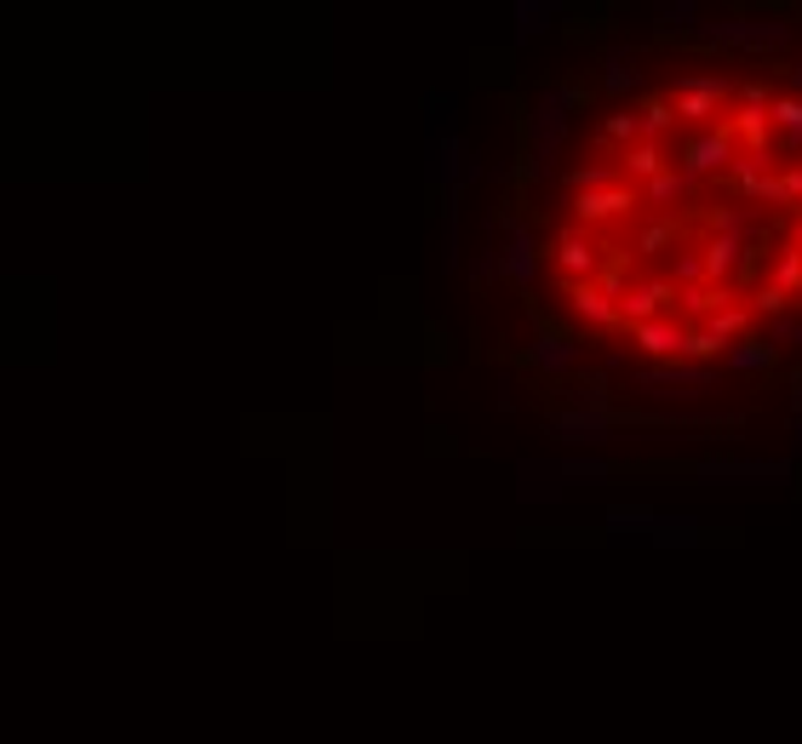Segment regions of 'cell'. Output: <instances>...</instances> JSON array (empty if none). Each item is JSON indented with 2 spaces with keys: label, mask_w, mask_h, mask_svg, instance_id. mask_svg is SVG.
Wrapping results in <instances>:
<instances>
[{
  "label": "cell",
  "mask_w": 802,
  "mask_h": 744,
  "mask_svg": "<svg viewBox=\"0 0 802 744\" xmlns=\"http://www.w3.org/2000/svg\"><path fill=\"white\" fill-rule=\"evenodd\" d=\"M585 98L573 92V86H544V92L533 98V121H528V138H533V178H551V166L562 155V138H567V121H573V109H579Z\"/></svg>",
  "instance_id": "obj_1"
},
{
  "label": "cell",
  "mask_w": 802,
  "mask_h": 744,
  "mask_svg": "<svg viewBox=\"0 0 802 744\" xmlns=\"http://www.w3.org/2000/svg\"><path fill=\"white\" fill-rule=\"evenodd\" d=\"M630 390L653 395V401H694L723 390V366H700V361H665V366H637Z\"/></svg>",
  "instance_id": "obj_2"
},
{
  "label": "cell",
  "mask_w": 802,
  "mask_h": 744,
  "mask_svg": "<svg viewBox=\"0 0 802 744\" xmlns=\"http://www.w3.org/2000/svg\"><path fill=\"white\" fill-rule=\"evenodd\" d=\"M694 35L723 52H780L791 46V23L785 18H705Z\"/></svg>",
  "instance_id": "obj_3"
},
{
  "label": "cell",
  "mask_w": 802,
  "mask_h": 744,
  "mask_svg": "<svg viewBox=\"0 0 802 744\" xmlns=\"http://www.w3.org/2000/svg\"><path fill=\"white\" fill-rule=\"evenodd\" d=\"M739 150H734V132L728 127H705V132H687L682 138V155H676V172L687 184H711L723 178V172H734Z\"/></svg>",
  "instance_id": "obj_4"
},
{
  "label": "cell",
  "mask_w": 802,
  "mask_h": 744,
  "mask_svg": "<svg viewBox=\"0 0 802 744\" xmlns=\"http://www.w3.org/2000/svg\"><path fill=\"white\" fill-rule=\"evenodd\" d=\"M796 470V458H700L694 475L700 481H723V486H785Z\"/></svg>",
  "instance_id": "obj_5"
},
{
  "label": "cell",
  "mask_w": 802,
  "mask_h": 744,
  "mask_svg": "<svg viewBox=\"0 0 802 744\" xmlns=\"http://www.w3.org/2000/svg\"><path fill=\"white\" fill-rule=\"evenodd\" d=\"M739 86L728 80V75H682L676 80V98H671V109H676V121H711L716 109H723V98H734Z\"/></svg>",
  "instance_id": "obj_6"
},
{
  "label": "cell",
  "mask_w": 802,
  "mask_h": 744,
  "mask_svg": "<svg viewBox=\"0 0 802 744\" xmlns=\"http://www.w3.org/2000/svg\"><path fill=\"white\" fill-rule=\"evenodd\" d=\"M676 309V286L665 275H637L625 286V298H619V327H648L659 321V315H671Z\"/></svg>",
  "instance_id": "obj_7"
},
{
  "label": "cell",
  "mask_w": 802,
  "mask_h": 744,
  "mask_svg": "<svg viewBox=\"0 0 802 744\" xmlns=\"http://www.w3.org/2000/svg\"><path fill=\"white\" fill-rule=\"evenodd\" d=\"M544 429H551L556 441L567 447H602V441H614V429H619V413H585V407H562L544 418Z\"/></svg>",
  "instance_id": "obj_8"
},
{
  "label": "cell",
  "mask_w": 802,
  "mask_h": 744,
  "mask_svg": "<svg viewBox=\"0 0 802 744\" xmlns=\"http://www.w3.org/2000/svg\"><path fill=\"white\" fill-rule=\"evenodd\" d=\"M499 275H510L516 286H533L539 281V241L528 223H505V247H499Z\"/></svg>",
  "instance_id": "obj_9"
},
{
  "label": "cell",
  "mask_w": 802,
  "mask_h": 744,
  "mask_svg": "<svg viewBox=\"0 0 802 744\" xmlns=\"http://www.w3.org/2000/svg\"><path fill=\"white\" fill-rule=\"evenodd\" d=\"M551 264L567 275V286H573V281H596V270H602V247L585 236V229H562L556 247H551Z\"/></svg>",
  "instance_id": "obj_10"
},
{
  "label": "cell",
  "mask_w": 802,
  "mask_h": 744,
  "mask_svg": "<svg viewBox=\"0 0 802 744\" xmlns=\"http://www.w3.org/2000/svg\"><path fill=\"white\" fill-rule=\"evenodd\" d=\"M637 207H642V189H630V184L573 195V218H579V223H614V218H630Z\"/></svg>",
  "instance_id": "obj_11"
},
{
  "label": "cell",
  "mask_w": 802,
  "mask_h": 744,
  "mask_svg": "<svg viewBox=\"0 0 802 744\" xmlns=\"http://www.w3.org/2000/svg\"><path fill=\"white\" fill-rule=\"evenodd\" d=\"M700 258H705V286H723L728 275H751L745 270L751 264V241H739V236H705Z\"/></svg>",
  "instance_id": "obj_12"
},
{
  "label": "cell",
  "mask_w": 802,
  "mask_h": 744,
  "mask_svg": "<svg viewBox=\"0 0 802 744\" xmlns=\"http://www.w3.org/2000/svg\"><path fill=\"white\" fill-rule=\"evenodd\" d=\"M682 338H687V327L676 321V315H659V321H648V327H630V343L648 355V366L676 361L682 355Z\"/></svg>",
  "instance_id": "obj_13"
},
{
  "label": "cell",
  "mask_w": 802,
  "mask_h": 744,
  "mask_svg": "<svg viewBox=\"0 0 802 744\" xmlns=\"http://www.w3.org/2000/svg\"><path fill=\"white\" fill-rule=\"evenodd\" d=\"M567 309L579 315L585 327H619V304L602 293L596 281H573V286H567Z\"/></svg>",
  "instance_id": "obj_14"
},
{
  "label": "cell",
  "mask_w": 802,
  "mask_h": 744,
  "mask_svg": "<svg viewBox=\"0 0 802 744\" xmlns=\"http://www.w3.org/2000/svg\"><path fill=\"white\" fill-rule=\"evenodd\" d=\"M659 527V510L653 504H614L608 510V538L614 544H648Z\"/></svg>",
  "instance_id": "obj_15"
},
{
  "label": "cell",
  "mask_w": 802,
  "mask_h": 744,
  "mask_svg": "<svg viewBox=\"0 0 802 744\" xmlns=\"http://www.w3.org/2000/svg\"><path fill=\"white\" fill-rule=\"evenodd\" d=\"M700 544H705V522H700V515H659L648 550H700Z\"/></svg>",
  "instance_id": "obj_16"
},
{
  "label": "cell",
  "mask_w": 802,
  "mask_h": 744,
  "mask_svg": "<svg viewBox=\"0 0 802 744\" xmlns=\"http://www.w3.org/2000/svg\"><path fill=\"white\" fill-rule=\"evenodd\" d=\"M533 366L551 372V379H567V372L579 366V343H573L567 332H539L533 338Z\"/></svg>",
  "instance_id": "obj_17"
},
{
  "label": "cell",
  "mask_w": 802,
  "mask_h": 744,
  "mask_svg": "<svg viewBox=\"0 0 802 744\" xmlns=\"http://www.w3.org/2000/svg\"><path fill=\"white\" fill-rule=\"evenodd\" d=\"M773 361H780V350H773L768 338H739V343H728V355L716 366L723 372H751L757 379V372H773Z\"/></svg>",
  "instance_id": "obj_18"
},
{
  "label": "cell",
  "mask_w": 802,
  "mask_h": 744,
  "mask_svg": "<svg viewBox=\"0 0 802 744\" xmlns=\"http://www.w3.org/2000/svg\"><path fill=\"white\" fill-rule=\"evenodd\" d=\"M700 195V184H687L676 166H665L653 184H642V207H653V212H671V207H682V200H694Z\"/></svg>",
  "instance_id": "obj_19"
},
{
  "label": "cell",
  "mask_w": 802,
  "mask_h": 744,
  "mask_svg": "<svg viewBox=\"0 0 802 744\" xmlns=\"http://www.w3.org/2000/svg\"><path fill=\"white\" fill-rule=\"evenodd\" d=\"M723 304H734L728 298V286H682L676 293V321L682 327H694V321H711Z\"/></svg>",
  "instance_id": "obj_20"
},
{
  "label": "cell",
  "mask_w": 802,
  "mask_h": 744,
  "mask_svg": "<svg viewBox=\"0 0 802 744\" xmlns=\"http://www.w3.org/2000/svg\"><path fill=\"white\" fill-rule=\"evenodd\" d=\"M665 166H671V161H665V143H630L625 161H619V172L630 178V189H637V184H653Z\"/></svg>",
  "instance_id": "obj_21"
},
{
  "label": "cell",
  "mask_w": 802,
  "mask_h": 744,
  "mask_svg": "<svg viewBox=\"0 0 802 744\" xmlns=\"http://www.w3.org/2000/svg\"><path fill=\"white\" fill-rule=\"evenodd\" d=\"M773 172H780V161H773V155H739L728 178H734V189H739V195L762 200V189L773 184Z\"/></svg>",
  "instance_id": "obj_22"
},
{
  "label": "cell",
  "mask_w": 802,
  "mask_h": 744,
  "mask_svg": "<svg viewBox=\"0 0 802 744\" xmlns=\"http://www.w3.org/2000/svg\"><path fill=\"white\" fill-rule=\"evenodd\" d=\"M602 86H608L614 98H625V92H642L648 75L637 69V57H630V52H608V57H602Z\"/></svg>",
  "instance_id": "obj_23"
},
{
  "label": "cell",
  "mask_w": 802,
  "mask_h": 744,
  "mask_svg": "<svg viewBox=\"0 0 802 744\" xmlns=\"http://www.w3.org/2000/svg\"><path fill=\"white\" fill-rule=\"evenodd\" d=\"M705 229H711V236H739V241H757L751 207H711V212H705Z\"/></svg>",
  "instance_id": "obj_24"
},
{
  "label": "cell",
  "mask_w": 802,
  "mask_h": 744,
  "mask_svg": "<svg viewBox=\"0 0 802 744\" xmlns=\"http://www.w3.org/2000/svg\"><path fill=\"white\" fill-rule=\"evenodd\" d=\"M700 327H711L723 343H739V338H751V304H723L711 315V321H700Z\"/></svg>",
  "instance_id": "obj_25"
},
{
  "label": "cell",
  "mask_w": 802,
  "mask_h": 744,
  "mask_svg": "<svg viewBox=\"0 0 802 744\" xmlns=\"http://www.w3.org/2000/svg\"><path fill=\"white\" fill-rule=\"evenodd\" d=\"M637 127H642V143H665V132L676 127L671 98H648V103L637 109Z\"/></svg>",
  "instance_id": "obj_26"
},
{
  "label": "cell",
  "mask_w": 802,
  "mask_h": 744,
  "mask_svg": "<svg viewBox=\"0 0 802 744\" xmlns=\"http://www.w3.org/2000/svg\"><path fill=\"white\" fill-rule=\"evenodd\" d=\"M768 286H780L785 298H796V293H802V252H796V247H780V252H773V264H768Z\"/></svg>",
  "instance_id": "obj_27"
},
{
  "label": "cell",
  "mask_w": 802,
  "mask_h": 744,
  "mask_svg": "<svg viewBox=\"0 0 802 744\" xmlns=\"http://www.w3.org/2000/svg\"><path fill=\"white\" fill-rule=\"evenodd\" d=\"M608 458H579V452H567L556 458V481H579V486H596V481H608Z\"/></svg>",
  "instance_id": "obj_28"
},
{
  "label": "cell",
  "mask_w": 802,
  "mask_h": 744,
  "mask_svg": "<svg viewBox=\"0 0 802 744\" xmlns=\"http://www.w3.org/2000/svg\"><path fill=\"white\" fill-rule=\"evenodd\" d=\"M676 293L682 286H705V258H700V247H671V275H665Z\"/></svg>",
  "instance_id": "obj_29"
},
{
  "label": "cell",
  "mask_w": 802,
  "mask_h": 744,
  "mask_svg": "<svg viewBox=\"0 0 802 744\" xmlns=\"http://www.w3.org/2000/svg\"><path fill=\"white\" fill-rule=\"evenodd\" d=\"M653 23H659V29H700L705 12H700V0H659V7H653Z\"/></svg>",
  "instance_id": "obj_30"
},
{
  "label": "cell",
  "mask_w": 802,
  "mask_h": 744,
  "mask_svg": "<svg viewBox=\"0 0 802 744\" xmlns=\"http://www.w3.org/2000/svg\"><path fill=\"white\" fill-rule=\"evenodd\" d=\"M567 395H573V407H585V413H614L608 384H602L596 372H585V379H573V384H567Z\"/></svg>",
  "instance_id": "obj_31"
},
{
  "label": "cell",
  "mask_w": 802,
  "mask_h": 744,
  "mask_svg": "<svg viewBox=\"0 0 802 744\" xmlns=\"http://www.w3.org/2000/svg\"><path fill=\"white\" fill-rule=\"evenodd\" d=\"M562 184H567V195H590V189H614L619 178H614V166H608V161H596V166H573Z\"/></svg>",
  "instance_id": "obj_32"
},
{
  "label": "cell",
  "mask_w": 802,
  "mask_h": 744,
  "mask_svg": "<svg viewBox=\"0 0 802 744\" xmlns=\"http://www.w3.org/2000/svg\"><path fill=\"white\" fill-rule=\"evenodd\" d=\"M602 143H614V150H630V143H642V127L630 109H614L608 121H602Z\"/></svg>",
  "instance_id": "obj_33"
},
{
  "label": "cell",
  "mask_w": 802,
  "mask_h": 744,
  "mask_svg": "<svg viewBox=\"0 0 802 744\" xmlns=\"http://www.w3.org/2000/svg\"><path fill=\"white\" fill-rule=\"evenodd\" d=\"M551 18H556L551 0H522V7H516V41H533Z\"/></svg>",
  "instance_id": "obj_34"
},
{
  "label": "cell",
  "mask_w": 802,
  "mask_h": 744,
  "mask_svg": "<svg viewBox=\"0 0 802 744\" xmlns=\"http://www.w3.org/2000/svg\"><path fill=\"white\" fill-rule=\"evenodd\" d=\"M757 315H762V321H780V315H791V298L780 293V286H757V293H751V321H757Z\"/></svg>",
  "instance_id": "obj_35"
},
{
  "label": "cell",
  "mask_w": 802,
  "mask_h": 744,
  "mask_svg": "<svg viewBox=\"0 0 802 744\" xmlns=\"http://www.w3.org/2000/svg\"><path fill=\"white\" fill-rule=\"evenodd\" d=\"M522 475H528V481H522V499H528V504H544V499L556 493V464H528Z\"/></svg>",
  "instance_id": "obj_36"
},
{
  "label": "cell",
  "mask_w": 802,
  "mask_h": 744,
  "mask_svg": "<svg viewBox=\"0 0 802 744\" xmlns=\"http://www.w3.org/2000/svg\"><path fill=\"white\" fill-rule=\"evenodd\" d=\"M637 252L648 258V252H671V223L665 218H648L642 229H637Z\"/></svg>",
  "instance_id": "obj_37"
},
{
  "label": "cell",
  "mask_w": 802,
  "mask_h": 744,
  "mask_svg": "<svg viewBox=\"0 0 802 744\" xmlns=\"http://www.w3.org/2000/svg\"><path fill=\"white\" fill-rule=\"evenodd\" d=\"M768 343L780 350V343H802V315H780V321H768Z\"/></svg>",
  "instance_id": "obj_38"
},
{
  "label": "cell",
  "mask_w": 802,
  "mask_h": 744,
  "mask_svg": "<svg viewBox=\"0 0 802 744\" xmlns=\"http://www.w3.org/2000/svg\"><path fill=\"white\" fill-rule=\"evenodd\" d=\"M780 195H785V207H791V200H802V161L796 166H780Z\"/></svg>",
  "instance_id": "obj_39"
},
{
  "label": "cell",
  "mask_w": 802,
  "mask_h": 744,
  "mask_svg": "<svg viewBox=\"0 0 802 744\" xmlns=\"http://www.w3.org/2000/svg\"><path fill=\"white\" fill-rule=\"evenodd\" d=\"M785 401H791V418H802V366L791 372V395Z\"/></svg>",
  "instance_id": "obj_40"
},
{
  "label": "cell",
  "mask_w": 802,
  "mask_h": 744,
  "mask_svg": "<svg viewBox=\"0 0 802 744\" xmlns=\"http://www.w3.org/2000/svg\"><path fill=\"white\" fill-rule=\"evenodd\" d=\"M785 80H791V98H802V64H791V69H785Z\"/></svg>",
  "instance_id": "obj_41"
},
{
  "label": "cell",
  "mask_w": 802,
  "mask_h": 744,
  "mask_svg": "<svg viewBox=\"0 0 802 744\" xmlns=\"http://www.w3.org/2000/svg\"><path fill=\"white\" fill-rule=\"evenodd\" d=\"M791 441H796V458H802V418H791Z\"/></svg>",
  "instance_id": "obj_42"
},
{
  "label": "cell",
  "mask_w": 802,
  "mask_h": 744,
  "mask_svg": "<svg viewBox=\"0 0 802 744\" xmlns=\"http://www.w3.org/2000/svg\"><path fill=\"white\" fill-rule=\"evenodd\" d=\"M791 247H796V252H802V218H796V223H791Z\"/></svg>",
  "instance_id": "obj_43"
}]
</instances>
